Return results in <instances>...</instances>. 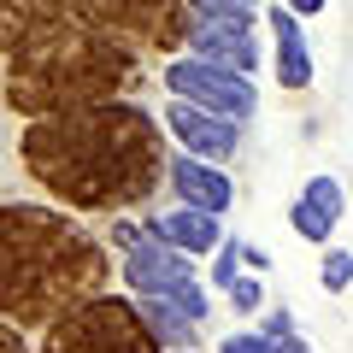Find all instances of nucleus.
<instances>
[{
	"label": "nucleus",
	"mask_w": 353,
	"mask_h": 353,
	"mask_svg": "<svg viewBox=\"0 0 353 353\" xmlns=\"http://www.w3.org/2000/svg\"><path fill=\"white\" fill-rule=\"evenodd\" d=\"M24 159L53 194L77 206H124L159 183V124L136 106H77L24 130Z\"/></svg>",
	"instance_id": "nucleus-1"
},
{
	"label": "nucleus",
	"mask_w": 353,
	"mask_h": 353,
	"mask_svg": "<svg viewBox=\"0 0 353 353\" xmlns=\"http://www.w3.org/2000/svg\"><path fill=\"white\" fill-rule=\"evenodd\" d=\"M94 271L88 236L59 212L41 206H6L0 212V312L18 324L65 312L83 301V283Z\"/></svg>",
	"instance_id": "nucleus-2"
},
{
	"label": "nucleus",
	"mask_w": 353,
	"mask_h": 353,
	"mask_svg": "<svg viewBox=\"0 0 353 353\" xmlns=\"http://www.w3.org/2000/svg\"><path fill=\"white\" fill-rule=\"evenodd\" d=\"M41 353H159L130 294H83L48 318Z\"/></svg>",
	"instance_id": "nucleus-3"
},
{
	"label": "nucleus",
	"mask_w": 353,
	"mask_h": 353,
	"mask_svg": "<svg viewBox=\"0 0 353 353\" xmlns=\"http://www.w3.org/2000/svg\"><path fill=\"white\" fill-rule=\"evenodd\" d=\"M159 83H165L171 101L201 106V112H218V118H230V124H248V118L259 112V83H253V77L224 71V65H212V59H194V53L165 59Z\"/></svg>",
	"instance_id": "nucleus-4"
},
{
	"label": "nucleus",
	"mask_w": 353,
	"mask_h": 353,
	"mask_svg": "<svg viewBox=\"0 0 353 353\" xmlns=\"http://www.w3.org/2000/svg\"><path fill=\"white\" fill-rule=\"evenodd\" d=\"M159 183L171 189V206H194V212H212V218H224L236 206V176H230V165L194 159V153H171Z\"/></svg>",
	"instance_id": "nucleus-5"
},
{
	"label": "nucleus",
	"mask_w": 353,
	"mask_h": 353,
	"mask_svg": "<svg viewBox=\"0 0 353 353\" xmlns=\"http://www.w3.org/2000/svg\"><path fill=\"white\" fill-rule=\"evenodd\" d=\"M159 130L176 141V153H194V159H212V165H230L241 148V124H230L218 112H201V106H183V101L165 106Z\"/></svg>",
	"instance_id": "nucleus-6"
},
{
	"label": "nucleus",
	"mask_w": 353,
	"mask_h": 353,
	"mask_svg": "<svg viewBox=\"0 0 353 353\" xmlns=\"http://www.w3.org/2000/svg\"><path fill=\"white\" fill-rule=\"evenodd\" d=\"M118 277H124V294H176L183 283H194L201 271H194L189 253L165 248V241H136V248L118 253Z\"/></svg>",
	"instance_id": "nucleus-7"
},
{
	"label": "nucleus",
	"mask_w": 353,
	"mask_h": 353,
	"mask_svg": "<svg viewBox=\"0 0 353 353\" xmlns=\"http://www.w3.org/2000/svg\"><path fill=\"white\" fill-rule=\"evenodd\" d=\"M183 41H189L194 59H212L224 71H241V77L259 71V36H253V24H236V18H189V36Z\"/></svg>",
	"instance_id": "nucleus-8"
},
{
	"label": "nucleus",
	"mask_w": 353,
	"mask_h": 353,
	"mask_svg": "<svg viewBox=\"0 0 353 353\" xmlns=\"http://www.w3.org/2000/svg\"><path fill=\"white\" fill-rule=\"evenodd\" d=\"M271 83L277 88H312L318 83V59H312V48H306V30H301V18L289 12V6H271Z\"/></svg>",
	"instance_id": "nucleus-9"
},
{
	"label": "nucleus",
	"mask_w": 353,
	"mask_h": 353,
	"mask_svg": "<svg viewBox=\"0 0 353 353\" xmlns=\"http://www.w3.org/2000/svg\"><path fill=\"white\" fill-rule=\"evenodd\" d=\"M141 230H148L153 241H165V248L189 253V259H206V253L224 241V218L212 212H194V206H165V212L141 218Z\"/></svg>",
	"instance_id": "nucleus-10"
},
{
	"label": "nucleus",
	"mask_w": 353,
	"mask_h": 353,
	"mask_svg": "<svg viewBox=\"0 0 353 353\" xmlns=\"http://www.w3.org/2000/svg\"><path fill=\"white\" fill-rule=\"evenodd\" d=\"M130 301H136L141 324H148V336L159 341V347H194V330L201 324H194L171 294H130Z\"/></svg>",
	"instance_id": "nucleus-11"
},
{
	"label": "nucleus",
	"mask_w": 353,
	"mask_h": 353,
	"mask_svg": "<svg viewBox=\"0 0 353 353\" xmlns=\"http://www.w3.org/2000/svg\"><path fill=\"white\" fill-rule=\"evenodd\" d=\"M301 201L312 206L318 218H330V224H341L347 218V189H341V176H306V189H301Z\"/></svg>",
	"instance_id": "nucleus-12"
},
{
	"label": "nucleus",
	"mask_w": 353,
	"mask_h": 353,
	"mask_svg": "<svg viewBox=\"0 0 353 353\" xmlns=\"http://www.w3.org/2000/svg\"><path fill=\"white\" fill-rule=\"evenodd\" d=\"M206 259H212V265H206V289H212V294H224L230 283L241 277V236H230V230H224V241H218V248L206 253Z\"/></svg>",
	"instance_id": "nucleus-13"
},
{
	"label": "nucleus",
	"mask_w": 353,
	"mask_h": 353,
	"mask_svg": "<svg viewBox=\"0 0 353 353\" xmlns=\"http://www.w3.org/2000/svg\"><path fill=\"white\" fill-rule=\"evenodd\" d=\"M189 18H236V24H253L265 0H183Z\"/></svg>",
	"instance_id": "nucleus-14"
},
{
	"label": "nucleus",
	"mask_w": 353,
	"mask_h": 353,
	"mask_svg": "<svg viewBox=\"0 0 353 353\" xmlns=\"http://www.w3.org/2000/svg\"><path fill=\"white\" fill-rule=\"evenodd\" d=\"M289 224H294V236H301V241H312V248H324V241L336 236V224H330V218H318L312 206L301 201V194L289 201Z\"/></svg>",
	"instance_id": "nucleus-15"
},
{
	"label": "nucleus",
	"mask_w": 353,
	"mask_h": 353,
	"mask_svg": "<svg viewBox=\"0 0 353 353\" xmlns=\"http://www.w3.org/2000/svg\"><path fill=\"white\" fill-rule=\"evenodd\" d=\"M224 301H230V312L253 318V312H265V283L241 271V277H236V283H230V289H224Z\"/></svg>",
	"instance_id": "nucleus-16"
},
{
	"label": "nucleus",
	"mask_w": 353,
	"mask_h": 353,
	"mask_svg": "<svg viewBox=\"0 0 353 353\" xmlns=\"http://www.w3.org/2000/svg\"><path fill=\"white\" fill-rule=\"evenodd\" d=\"M347 283H353V253L347 248H324V289L347 294Z\"/></svg>",
	"instance_id": "nucleus-17"
},
{
	"label": "nucleus",
	"mask_w": 353,
	"mask_h": 353,
	"mask_svg": "<svg viewBox=\"0 0 353 353\" xmlns=\"http://www.w3.org/2000/svg\"><path fill=\"white\" fill-rule=\"evenodd\" d=\"M259 336H265V341H283V336H301V330H294V312H289V306H271V312L259 318Z\"/></svg>",
	"instance_id": "nucleus-18"
},
{
	"label": "nucleus",
	"mask_w": 353,
	"mask_h": 353,
	"mask_svg": "<svg viewBox=\"0 0 353 353\" xmlns=\"http://www.w3.org/2000/svg\"><path fill=\"white\" fill-rule=\"evenodd\" d=\"M106 241L124 253V248H136V241H148V230H141V218H112V224H106Z\"/></svg>",
	"instance_id": "nucleus-19"
},
{
	"label": "nucleus",
	"mask_w": 353,
	"mask_h": 353,
	"mask_svg": "<svg viewBox=\"0 0 353 353\" xmlns=\"http://www.w3.org/2000/svg\"><path fill=\"white\" fill-rule=\"evenodd\" d=\"M218 353H271V341H265L259 330H230V336L218 341Z\"/></svg>",
	"instance_id": "nucleus-20"
},
{
	"label": "nucleus",
	"mask_w": 353,
	"mask_h": 353,
	"mask_svg": "<svg viewBox=\"0 0 353 353\" xmlns=\"http://www.w3.org/2000/svg\"><path fill=\"white\" fill-rule=\"evenodd\" d=\"M0 353H30V341L18 336V330L6 324V318H0Z\"/></svg>",
	"instance_id": "nucleus-21"
},
{
	"label": "nucleus",
	"mask_w": 353,
	"mask_h": 353,
	"mask_svg": "<svg viewBox=\"0 0 353 353\" xmlns=\"http://www.w3.org/2000/svg\"><path fill=\"white\" fill-rule=\"evenodd\" d=\"M271 353H318V347L306 336H283V341H271Z\"/></svg>",
	"instance_id": "nucleus-22"
},
{
	"label": "nucleus",
	"mask_w": 353,
	"mask_h": 353,
	"mask_svg": "<svg viewBox=\"0 0 353 353\" xmlns=\"http://www.w3.org/2000/svg\"><path fill=\"white\" fill-rule=\"evenodd\" d=\"M283 6H289L294 18H318V12H324V6H330V0H283Z\"/></svg>",
	"instance_id": "nucleus-23"
},
{
	"label": "nucleus",
	"mask_w": 353,
	"mask_h": 353,
	"mask_svg": "<svg viewBox=\"0 0 353 353\" xmlns=\"http://www.w3.org/2000/svg\"><path fill=\"white\" fill-rule=\"evenodd\" d=\"M241 265H248V271H271V259H265L259 248H248V241H241Z\"/></svg>",
	"instance_id": "nucleus-24"
}]
</instances>
